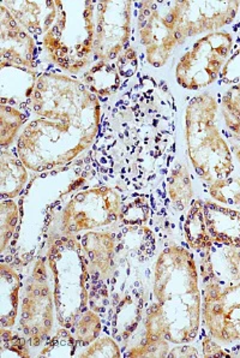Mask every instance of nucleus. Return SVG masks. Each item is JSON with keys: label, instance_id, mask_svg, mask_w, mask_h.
Segmentation results:
<instances>
[{"label": "nucleus", "instance_id": "f257e3e1", "mask_svg": "<svg viewBox=\"0 0 240 358\" xmlns=\"http://www.w3.org/2000/svg\"><path fill=\"white\" fill-rule=\"evenodd\" d=\"M153 294L167 329V341L189 344L200 332L202 292L196 260L186 248H165L155 261Z\"/></svg>", "mask_w": 240, "mask_h": 358}, {"label": "nucleus", "instance_id": "f03ea898", "mask_svg": "<svg viewBox=\"0 0 240 358\" xmlns=\"http://www.w3.org/2000/svg\"><path fill=\"white\" fill-rule=\"evenodd\" d=\"M99 127L66 120H31L18 137V157L28 170L45 172L64 166L88 150Z\"/></svg>", "mask_w": 240, "mask_h": 358}, {"label": "nucleus", "instance_id": "7ed1b4c3", "mask_svg": "<svg viewBox=\"0 0 240 358\" xmlns=\"http://www.w3.org/2000/svg\"><path fill=\"white\" fill-rule=\"evenodd\" d=\"M219 105L213 95L202 93L185 112V136L193 170L207 183L233 173L232 150L218 127Z\"/></svg>", "mask_w": 240, "mask_h": 358}, {"label": "nucleus", "instance_id": "20e7f679", "mask_svg": "<svg viewBox=\"0 0 240 358\" xmlns=\"http://www.w3.org/2000/svg\"><path fill=\"white\" fill-rule=\"evenodd\" d=\"M54 23L43 35V48L54 64L77 73L94 58L96 1H60Z\"/></svg>", "mask_w": 240, "mask_h": 358}, {"label": "nucleus", "instance_id": "39448f33", "mask_svg": "<svg viewBox=\"0 0 240 358\" xmlns=\"http://www.w3.org/2000/svg\"><path fill=\"white\" fill-rule=\"evenodd\" d=\"M58 324L71 329L90 301V273L82 245L73 236L56 239L48 249Z\"/></svg>", "mask_w": 240, "mask_h": 358}, {"label": "nucleus", "instance_id": "423d86ee", "mask_svg": "<svg viewBox=\"0 0 240 358\" xmlns=\"http://www.w3.org/2000/svg\"><path fill=\"white\" fill-rule=\"evenodd\" d=\"M233 51L228 31H214L198 38L180 58L176 68L178 85L188 90H200L213 85Z\"/></svg>", "mask_w": 240, "mask_h": 358}, {"label": "nucleus", "instance_id": "0eeeda50", "mask_svg": "<svg viewBox=\"0 0 240 358\" xmlns=\"http://www.w3.org/2000/svg\"><path fill=\"white\" fill-rule=\"evenodd\" d=\"M183 1H142L138 10V33L147 62L154 68L166 65L178 43V26Z\"/></svg>", "mask_w": 240, "mask_h": 358}, {"label": "nucleus", "instance_id": "6e6552de", "mask_svg": "<svg viewBox=\"0 0 240 358\" xmlns=\"http://www.w3.org/2000/svg\"><path fill=\"white\" fill-rule=\"evenodd\" d=\"M20 314V329L30 346L38 348L45 344L53 329L56 315L53 285L50 282L45 259L36 260L27 280Z\"/></svg>", "mask_w": 240, "mask_h": 358}, {"label": "nucleus", "instance_id": "1a4fd4ad", "mask_svg": "<svg viewBox=\"0 0 240 358\" xmlns=\"http://www.w3.org/2000/svg\"><path fill=\"white\" fill-rule=\"evenodd\" d=\"M121 200L116 189L94 187L76 192L61 213V232L75 236L108 227L120 217Z\"/></svg>", "mask_w": 240, "mask_h": 358}, {"label": "nucleus", "instance_id": "9d476101", "mask_svg": "<svg viewBox=\"0 0 240 358\" xmlns=\"http://www.w3.org/2000/svg\"><path fill=\"white\" fill-rule=\"evenodd\" d=\"M201 277L202 319L210 337L223 344L240 343V282L221 285Z\"/></svg>", "mask_w": 240, "mask_h": 358}, {"label": "nucleus", "instance_id": "9b49d317", "mask_svg": "<svg viewBox=\"0 0 240 358\" xmlns=\"http://www.w3.org/2000/svg\"><path fill=\"white\" fill-rule=\"evenodd\" d=\"M133 1H96L94 59L113 62L126 50L131 35Z\"/></svg>", "mask_w": 240, "mask_h": 358}, {"label": "nucleus", "instance_id": "f8f14e48", "mask_svg": "<svg viewBox=\"0 0 240 358\" xmlns=\"http://www.w3.org/2000/svg\"><path fill=\"white\" fill-rule=\"evenodd\" d=\"M239 9L240 1L183 0L177 31L178 43L183 45L189 38L219 31L234 21Z\"/></svg>", "mask_w": 240, "mask_h": 358}, {"label": "nucleus", "instance_id": "ddd939ff", "mask_svg": "<svg viewBox=\"0 0 240 358\" xmlns=\"http://www.w3.org/2000/svg\"><path fill=\"white\" fill-rule=\"evenodd\" d=\"M35 40L18 24L6 6L0 5V64L35 68Z\"/></svg>", "mask_w": 240, "mask_h": 358}, {"label": "nucleus", "instance_id": "4468645a", "mask_svg": "<svg viewBox=\"0 0 240 358\" xmlns=\"http://www.w3.org/2000/svg\"><path fill=\"white\" fill-rule=\"evenodd\" d=\"M80 243L89 273H94L101 280L112 275L116 266V235L110 231H88L82 236Z\"/></svg>", "mask_w": 240, "mask_h": 358}, {"label": "nucleus", "instance_id": "2eb2a0df", "mask_svg": "<svg viewBox=\"0 0 240 358\" xmlns=\"http://www.w3.org/2000/svg\"><path fill=\"white\" fill-rule=\"evenodd\" d=\"M18 24L30 35H45L54 23L58 13L57 0L54 1H29L10 0L3 1Z\"/></svg>", "mask_w": 240, "mask_h": 358}, {"label": "nucleus", "instance_id": "dca6fc26", "mask_svg": "<svg viewBox=\"0 0 240 358\" xmlns=\"http://www.w3.org/2000/svg\"><path fill=\"white\" fill-rule=\"evenodd\" d=\"M201 275H209L221 285L240 282V248L213 243L206 254H201Z\"/></svg>", "mask_w": 240, "mask_h": 358}, {"label": "nucleus", "instance_id": "f3484780", "mask_svg": "<svg viewBox=\"0 0 240 358\" xmlns=\"http://www.w3.org/2000/svg\"><path fill=\"white\" fill-rule=\"evenodd\" d=\"M167 329L159 304H150L144 319V337L141 343L130 350L128 357H167L170 352Z\"/></svg>", "mask_w": 240, "mask_h": 358}, {"label": "nucleus", "instance_id": "a211bd4d", "mask_svg": "<svg viewBox=\"0 0 240 358\" xmlns=\"http://www.w3.org/2000/svg\"><path fill=\"white\" fill-rule=\"evenodd\" d=\"M204 215L213 242L240 248V212L215 201H206Z\"/></svg>", "mask_w": 240, "mask_h": 358}, {"label": "nucleus", "instance_id": "6ab92c4d", "mask_svg": "<svg viewBox=\"0 0 240 358\" xmlns=\"http://www.w3.org/2000/svg\"><path fill=\"white\" fill-rule=\"evenodd\" d=\"M21 289V275L9 264H0V324L3 329H13L16 324Z\"/></svg>", "mask_w": 240, "mask_h": 358}, {"label": "nucleus", "instance_id": "aec40b11", "mask_svg": "<svg viewBox=\"0 0 240 358\" xmlns=\"http://www.w3.org/2000/svg\"><path fill=\"white\" fill-rule=\"evenodd\" d=\"M28 182V169L18 154L1 150L0 155V195L3 200L20 196Z\"/></svg>", "mask_w": 240, "mask_h": 358}, {"label": "nucleus", "instance_id": "412c9836", "mask_svg": "<svg viewBox=\"0 0 240 358\" xmlns=\"http://www.w3.org/2000/svg\"><path fill=\"white\" fill-rule=\"evenodd\" d=\"M184 235L189 247L200 254H206L213 247L204 215V202L193 200L184 222Z\"/></svg>", "mask_w": 240, "mask_h": 358}, {"label": "nucleus", "instance_id": "4be33fe9", "mask_svg": "<svg viewBox=\"0 0 240 358\" xmlns=\"http://www.w3.org/2000/svg\"><path fill=\"white\" fill-rule=\"evenodd\" d=\"M83 83L96 96H110L119 90L121 76L112 62H96L83 73Z\"/></svg>", "mask_w": 240, "mask_h": 358}, {"label": "nucleus", "instance_id": "5701e85b", "mask_svg": "<svg viewBox=\"0 0 240 358\" xmlns=\"http://www.w3.org/2000/svg\"><path fill=\"white\" fill-rule=\"evenodd\" d=\"M168 197L180 212L188 209L193 201V179L186 165H178L171 172L167 184Z\"/></svg>", "mask_w": 240, "mask_h": 358}, {"label": "nucleus", "instance_id": "b1692460", "mask_svg": "<svg viewBox=\"0 0 240 358\" xmlns=\"http://www.w3.org/2000/svg\"><path fill=\"white\" fill-rule=\"evenodd\" d=\"M70 331H73L78 345L89 346L99 338L103 331V321L96 311L87 309L82 313Z\"/></svg>", "mask_w": 240, "mask_h": 358}, {"label": "nucleus", "instance_id": "393cba45", "mask_svg": "<svg viewBox=\"0 0 240 358\" xmlns=\"http://www.w3.org/2000/svg\"><path fill=\"white\" fill-rule=\"evenodd\" d=\"M221 115L232 136L240 140V82L228 88L221 99Z\"/></svg>", "mask_w": 240, "mask_h": 358}, {"label": "nucleus", "instance_id": "a878e982", "mask_svg": "<svg viewBox=\"0 0 240 358\" xmlns=\"http://www.w3.org/2000/svg\"><path fill=\"white\" fill-rule=\"evenodd\" d=\"M209 195L215 202L223 206H240V177L228 176L215 179L208 187Z\"/></svg>", "mask_w": 240, "mask_h": 358}, {"label": "nucleus", "instance_id": "bb28decb", "mask_svg": "<svg viewBox=\"0 0 240 358\" xmlns=\"http://www.w3.org/2000/svg\"><path fill=\"white\" fill-rule=\"evenodd\" d=\"M24 123V115L17 108L8 105L0 106V145L5 150L13 145L20 129Z\"/></svg>", "mask_w": 240, "mask_h": 358}, {"label": "nucleus", "instance_id": "cd10ccee", "mask_svg": "<svg viewBox=\"0 0 240 358\" xmlns=\"http://www.w3.org/2000/svg\"><path fill=\"white\" fill-rule=\"evenodd\" d=\"M20 220V208L13 200H1L0 203V252L9 247Z\"/></svg>", "mask_w": 240, "mask_h": 358}, {"label": "nucleus", "instance_id": "c85d7f7f", "mask_svg": "<svg viewBox=\"0 0 240 358\" xmlns=\"http://www.w3.org/2000/svg\"><path fill=\"white\" fill-rule=\"evenodd\" d=\"M29 341L22 333L3 329L0 331V356L6 357L29 358Z\"/></svg>", "mask_w": 240, "mask_h": 358}, {"label": "nucleus", "instance_id": "c756f323", "mask_svg": "<svg viewBox=\"0 0 240 358\" xmlns=\"http://www.w3.org/2000/svg\"><path fill=\"white\" fill-rule=\"evenodd\" d=\"M77 345L76 338L70 333V329L63 327L57 332L56 336L52 338L51 341H47L40 356L41 357H56V356L70 357L76 351Z\"/></svg>", "mask_w": 240, "mask_h": 358}, {"label": "nucleus", "instance_id": "7c9ffc66", "mask_svg": "<svg viewBox=\"0 0 240 358\" xmlns=\"http://www.w3.org/2000/svg\"><path fill=\"white\" fill-rule=\"evenodd\" d=\"M149 214V206L146 199L138 197L129 202L128 205L121 206L120 220L125 225H143Z\"/></svg>", "mask_w": 240, "mask_h": 358}, {"label": "nucleus", "instance_id": "2f4dec72", "mask_svg": "<svg viewBox=\"0 0 240 358\" xmlns=\"http://www.w3.org/2000/svg\"><path fill=\"white\" fill-rule=\"evenodd\" d=\"M78 357L95 358V357H121L120 349L116 341L110 337L98 338L94 343H91Z\"/></svg>", "mask_w": 240, "mask_h": 358}, {"label": "nucleus", "instance_id": "473e14b6", "mask_svg": "<svg viewBox=\"0 0 240 358\" xmlns=\"http://www.w3.org/2000/svg\"><path fill=\"white\" fill-rule=\"evenodd\" d=\"M220 82L223 85H237L240 82V46L232 51L231 56L228 58L226 64L223 66V71L220 73Z\"/></svg>", "mask_w": 240, "mask_h": 358}, {"label": "nucleus", "instance_id": "72a5a7b5", "mask_svg": "<svg viewBox=\"0 0 240 358\" xmlns=\"http://www.w3.org/2000/svg\"><path fill=\"white\" fill-rule=\"evenodd\" d=\"M116 60L114 64L119 71L120 76L130 77L136 73L137 56L133 48H126V50Z\"/></svg>", "mask_w": 240, "mask_h": 358}, {"label": "nucleus", "instance_id": "f704fd0d", "mask_svg": "<svg viewBox=\"0 0 240 358\" xmlns=\"http://www.w3.org/2000/svg\"><path fill=\"white\" fill-rule=\"evenodd\" d=\"M202 351L203 357H232L230 350L223 349L220 345L219 341H215L214 338L206 337L202 341Z\"/></svg>", "mask_w": 240, "mask_h": 358}, {"label": "nucleus", "instance_id": "c9c22d12", "mask_svg": "<svg viewBox=\"0 0 240 358\" xmlns=\"http://www.w3.org/2000/svg\"><path fill=\"white\" fill-rule=\"evenodd\" d=\"M168 358H197L200 357L197 349L188 344H179V345L170 350L167 355Z\"/></svg>", "mask_w": 240, "mask_h": 358}, {"label": "nucleus", "instance_id": "e433bc0d", "mask_svg": "<svg viewBox=\"0 0 240 358\" xmlns=\"http://www.w3.org/2000/svg\"><path fill=\"white\" fill-rule=\"evenodd\" d=\"M232 152L234 153L236 155L237 160L239 162L240 164V145H234L232 147Z\"/></svg>", "mask_w": 240, "mask_h": 358}]
</instances>
